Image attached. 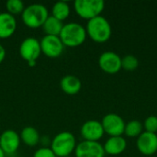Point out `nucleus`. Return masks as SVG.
I'll use <instances>...</instances> for the list:
<instances>
[{"mask_svg": "<svg viewBox=\"0 0 157 157\" xmlns=\"http://www.w3.org/2000/svg\"><path fill=\"white\" fill-rule=\"evenodd\" d=\"M0 157H6V155L4 154V152L2 151L1 148H0Z\"/></svg>", "mask_w": 157, "mask_h": 157, "instance_id": "bb28decb", "label": "nucleus"}, {"mask_svg": "<svg viewBox=\"0 0 157 157\" xmlns=\"http://www.w3.org/2000/svg\"><path fill=\"white\" fill-rule=\"evenodd\" d=\"M98 65L103 72L115 75L121 69V58L114 52H104L98 58Z\"/></svg>", "mask_w": 157, "mask_h": 157, "instance_id": "6e6552de", "label": "nucleus"}, {"mask_svg": "<svg viewBox=\"0 0 157 157\" xmlns=\"http://www.w3.org/2000/svg\"><path fill=\"white\" fill-rule=\"evenodd\" d=\"M6 8L8 14L15 17L16 15L22 14L25 6L24 3L20 0H8L6 3Z\"/></svg>", "mask_w": 157, "mask_h": 157, "instance_id": "412c9836", "label": "nucleus"}, {"mask_svg": "<svg viewBox=\"0 0 157 157\" xmlns=\"http://www.w3.org/2000/svg\"><path fill=\"white\" fill-rule=\"evenodd\" d=\"M70 15V6L69 4L64 1L56 2L52 8V16L60 21L65 20Z\"/></svg>", "mask_w": 157, "mask_h": 157, "instance_id": "6ab92c4d", "label": "nucleus"}, {"mask_svg": "<svg viewBox=\"0 0 157 157\" xmlns=\"http://www.w3.org/2000/svg\"><path fill=\"white\" fill-rule=\"evenodd\" d=\"M76 147L75 135L70 132H62L51 142V149L56 157H68Z\"/></svg>", "mask_w": 157, "mask_h": 157, "instance_id": "20e7f679", "label": "nucleus"}, {"mask_svg": "<svg viewBox=\"0 0 157 157\" xmlns=\"http://www.w3.org/2000/svg\"><path fill=\"white\" fill-rule=\"evenodd\" d=\"M80 133L84 141L98 142L104 135V130L102 124L98 121L90 120L86 121L80 130Z\"/></svg>", "mask_w": 157, "mask_h": 157, "instance_id": "ddd939ff", "label": "nucleus"}, {"mask_svg": "<svg viewBox=\"0 0 157 157\" xmlns=\"http://www.w3.org/2000/svg\"><path fill=\"white\" fill-rule=\"evenodd\" d=\"M63 25L64 24L63 23V21H60L59 19L55 18L52 16H49L41 28H42V30L45 33V35L59 37Z\"/></svg>", "mask_w": 157, "mask_h": 157, "instance_id": "a211bd4d", "label": "nucleus"}, {"mask_svg": "<svg viewBox=\"0 0 157 157\" xmlns=\"http://www.w3.org/2000/svg\"><path fill=\"white\" fill-rule=\"evenodd\" d=\"M75 157H105L103 145L98 142L83 141L76 144Z\"/></svg>", "mask_w": 157, "mask_h": 157, "instance_id": "9b49d317", "label": "nucleus"}, {"mask_svg": "<svg viewBox=\"0 0 157 157\" xmlns=\"http://www.w3.org/2000/svg\"><path fill=\"white\" fill-rule=\"evenodd\" d=\"M36 63H37V62H29V63H28V64H29V66L33 67V66H35Z\"/></svg>", "mask_w": 157, "mask_h": 157, "instance_id": "a878e982", "label": "nucleus"}, {"mask_svg": "<svg viewBox=\"0 0 157 157\" xmlns=\"http://www.w3.org/2000/svg\"><path fill=\"white\" fill-rule=\"evenodd\" d=\"M48 17L49 11L47 7L41 4H31L25 6L21 14L23 23L30 29L42 27Z\"/></svg>", "mask_w": 157, "mask_h": 157, "instance_id": "7ed1b4c3", "label": "nucleus"}, {"mask_svg": "<svg viewBox=\"0 0 157 157\" xmlns=\"http://www.w3.org/2000/svg\"><path fill=\"white\" fill-rule=\"evenodd\" d=\"M105 154L109 155H119L127 148V142L122 136L109 137L103 145Z\"/></svg>", "mask_w": 157, "mask_h": 157, "instance_id": "2eb2a0df", "label": "nucleus"}, {"mask_svg": "<svg viewBox=\"0 0 157 157\" xmlns=\"http://www.w3.org/2000/svg\"><path fill=\"white\" fill-rule=\"evenodd\" d=\"M18 52L21 58L27 63L37 62V59L41 53L40 42L33 37L26 38L20 43Z\"/></svg>", "mask_w": 157, "mask_h": 157, "instance_id": "423d86ee", "label": "nucleus"}, {"mask_svg": "<svg viewBox=\"0 0 157 157\" xmlns=\"http://www.w3.org/2000/svg\"><path fill=\"white\" fill-rule=\"evenodd\" d=\"M17 29V20L7 12L0 13V39L11 37Z\"/></svg>", "mask_w": 157, "mask_h": 157, "instance_id": "4468645a", "label": "nucleus"}, {"mask_svg": "<svg viewBox=\"0 0 157 157\" xmlns=\"http://www.w3.org/2000/svg\"><path fill=\"white\" fill-rule=\"evenodd\" d=\"M150 157H157V156H155V155H153V156H150Z\"/></svg>", "mask_w": 157, "mask_h": 157, "instance_id": "c85d7f7f", "label": "nucleus"}, {"mask_svg": "<svg viewBox=\"0 0 157 157\" xmlns=\"http://www.w3.org/2000/svg\"><path fill=\"white\" fill-rule=\"evenodd\" d=\"M5 58H6V50L0 44V63H2V62L5 60Z\"/></svg>", "mask_w": 157, "mask_h": 157, "instance_id": "393cba45", "label": "nucleus"}, {"mask_svg": "<svg viewBox=\"0 0 157 157\" xmlns=\"http://www.w3.org/2000/svg\"><path fill=\"white\" fill-rule=\"evenodd\" d=\"M104 132L110 137L121 136L124 133L125 125L123 119L115 113H109L105 115L101 121Z\"/></svg>", "mask_w": 157, "mask_h": 157, "instance_id": "0eeeda50", "label": "nucleus"}, {"mask_svg": "<svg viewBox=\"0 0 157 157\" xmlns=\"http://www.w3.org/2000/svg\"><path fill=\"white\" fill-rule=\"evenodd\" d=\"M144 127L145 132L156 133L157 132V117L155 115H151L146 118L144 123Z\"/></svg>", "mask_w": 157, "mask_h": 157, "instance_id": "5701e85b", "label": "nucleus"}, {"mask_svg": "<svg viewBox=\"0 0 157 157\" xmlns=\"http://www.w3.org/2000/svg\"><path fill=\"white\" fill-rule=\"evenodd\" d=\"M138 151L146 156H153L157 152V134L144 132L136 140Z\"/></svg>", "mask_w": 157, "mask_h": 157, "instance_id": "f8f14e48", "label": "nucleus"}, {"mask_svg": "<svg viewBox=\"0 0 157 157\" xmlns=\"http://www.w3.org/2000/svg\"><path fill=\"white\" fill-rule=\"evenodd\" d=\"M144 132V124L139 121H131L125 125L124 134L130 138L139 137Z\"/></svg>", "mask_w": 157, "mask_h": 157, "instance_id": "aec40b11", "label": "nucleus"}, {"mask_svg": "<svg viewBox=\"0 0 157 157\" xmlns=\"http://www.w3.org/2000/svg\"><path fill=\"white\" fill-rule=\"evenodd\" d=\"M60 86L65 94L73 96L79 93L82 88V83L77 76L68 75L61 79Z\"/></svg>", "mask_w": 157, "mask_h": 157, "instance_id": "dca6fc26", "label": "nucleus"}, {"mask_svg": "<svg viewBox=\"0 0 157 157\" xmlns=\"http://www.w3.org/2000/svg\"><path fill=\"white\" fill-rule=\"evenodd\" d=\"M19 134L14 130H6L0 134V148L5 155L12 156L20 145Z\"/></svg>", "mask_w": 157, "mask_h": 157, "instance_id": "1a4fd4ad", "label": "nucleus"}, {"mask_svg": "<svg viewBox=\"0 0 157 157\" xmlns=\"http://www.w3.org/2000/svg\"><path fill=\"white\" fill-rule=\"evenodd\" d=\"M40 42L41 52L44 53L47 57L57 58L63 52L64 46L58 36L45 35Z\"/></svg>", "mask_w": 157, "mask_h": 157, "instance_id": "9d476101", "label": "nucleus"}, {"mask_svg": "<svg viewBox=\"0 0 157 157\" xmlns=\"http://www.w3.org/2000/svg\"><path fill=\"white\" fill-rule=\"evenodd\" d=\"M139 66V61L136 56L132 54L125 55L121 58V68L126 71H134Z\"/></svg>", "mask_w": 157, "mask_h": 157, "instance_id": "4be33fe9", "label": "nucleus"}, {"mask_svg": "<svg viewBox=\"0 0 157 157\" xmlns=\"http://www.w3.org/2000/svg\"><path fill=\"white\" fill-rule=\"evenodd\" d=\"M86 35L95 42L103 43L108 41L112 34L111 25L101 15L88 20L86 24Z\"/></svg>", "mask_w": 157, "mask_h": 157, "instance_id": "f257e3e1", "label": "nucleus"}, {"mask_svg": "<svg viewBox=\"0 0 157 157\" xmlns=\"http://www.w3.org/2000/svg\"><path fill=\"white\" fill-rule=\"evenodd\" d=\"M19 137L20 141L29 147L36 146L40 143V139L39 132L32 126H27L23 128L19 134Z\"/></svg>", "mask_w": 157, "mask_h": 157, "instance_id": "f3484780", "label": "nucleus"}, {"mask_svg": "<svg viewBox=\"0 0 157 157\" xmlns=\"http://www.w3.org/2000/svg\"><path fill=\"white\" fill-rule=\"evenodd\" d=\"M74 7L80 17L90 20L100 16L105 8V2L103 0H76Z\"/></svg>", "mask_w": 157, "mask_h": 157, "instance_id": "39448f33", "label": "nucleus"}, {"mask_svg": "<svg viewBox=\"0 0 157 157\" xmlns=\"http://www.w3.org/2000/svg\"><path fill=\"white\" fill-rule=\"evenodd\" d=\"M86 30L81 24L70 22L63 25L59 35L63 46L75 48L82 45L86 39Z\"/></svg>", "mask_w": 157, "mask_h": 157, "instance_id": "f03ea898", "label": "nucleus"}, {"mask_svg": "<svg viewBox=\"0 0 157 157\" xmlns=\"http://www.w3.org/2000/svg\"><path fill=\"white\" fill-rule=\"evenodd\" d=\"M33 157H56L52 150L49 147H41L35 151Z\"/></svg>", "mask_w": 157, "mask_h": 157, "instance_id": "b1692460", "label": "nucleus"}, {"mask_svg": "<svg viewBox=\"0 0 157 157\" xmlns=\"http://www.w3.org/2000/svg\"><path fill=\"white\" fill-rule=\"evenodd\" d=\"M8 157H17V156H14V155H12V156H8Z\"/></svg>", "mask_w": 157, "mask_h": 157, "instance_id": "cd10ccee", "label": "nucleus"}]
</instances>
